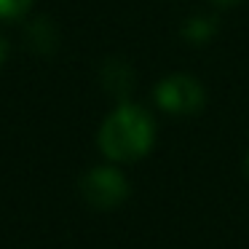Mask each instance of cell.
I'll return each instance as SVG.
<instances>
[{
    "label": "cell",
    "instance_id": "3",
    "mask_svg": "<svg viewBox=\"0 0 249 249\" xmlns=\"http://www.w3.org/2000/svg\"><path fill=\"white\" fill-rule=\"evenodd\" d=\"M81 190H83V198L89 204L99 206V209H113V206H118L129 196V182L115 169L99 166V169H91L83 177Z\"/></svg>",
    "mask_w": 249,
    "mask_h": 249
},
{
    "label": "cell",
    "instance_id": "2",
    "mask_svg": "<svg viewBox=\"0 0 249 249\" xmlns=\"http://www.w3.org/2000/svg\"><path fill=\"white\" fill-rule=\"evenodd\" d=\"M156 102L166 113L174 115H190L204 107V89L196 78L190 75H172L158 83L156 89Z\"/></svg>",
    "mask_w": 249,
    "mask_h": 249
},
{
    "label": "cell",
    "instance_id": "5",
    "mask_svg": "<svg viewBox=\"0 0 249 249\" xmlns=\"http://www.w3.org/2000/svg\"><path fill=\"white\" fill-rule=\"evenodd\" d=\"M209 33H212V19H193V22L185 27V35H188L190 40H196V43L206 40Z\"/></svg>",
    "mask_w": 249,
    "mask_h": 249
},
{
    "label": "cell",
    "instance_id": "7",
    "mask_svg": "<svg viewBox=\"0 0 249 249\" xmlns=\"http://www.w3.org/2000/svg\"><path fill=\"white\" fill-rule=\"evenodd\" d=\"M217 3H222V6H236V3H241V0H217Z\"/></svg>",
    "mask_w": 249,
    "mask_h": 249
},
{
    "label": "cell",
    "instance_id": "6",
    "mask_svg": "<svg viewBox=\"0 0 249 249\" xmlns=\"http://www.w3.org/2000/svg\"><path fill=\"white\" fill-rule=\"evenodd\" d=\"M6 54H8V43H6V38L0 35V65H3V59H6Z\"/></svg>",
    "mask_w": 249,
    "mask_h": 249
},
{
    "label": "cell",
    "instance_id": "8",
    "mask_svg": "<svg viewBox=\"0 0 249 249\" xmlns=\"http://www.w3.org/2000/svg\"><path fill=\"white\" fill-rule=\"evenodd\" d=\"M247 174H249V156H247Z\"/></svg>",
    "mask_w": 249,
    "mask_h": 249
},
{
    "label": "cell",
    "instance_id": "4",
    "mask_svg": "<svg viewBox=\"0 0 249 249\" xmlns=\"http://www.w3.org/2000/svg\"><path fill=\"white\" fill-rule=\"evenodd\" d=\"M33 0H0V19H19L30 11Z\"/></svg>",
    "mask_w": 249,
    "mask_h": 249
},
{
    "label": "cell",
    "instance_id": "1",
    "mask_svg": "<svg viewBox=\"0 0 249 249\" xmlns=\"http://www.w3.org/2000/svg\"><path fill=\"white\" fill-rule=\"evenodd\" d=\"M156 126L147 110L121 105L99 129V147L113 161H137L153 147Z\"/></svg>",
    "mask_w": 249,
    "mask_h": 249
}]
</instances>
